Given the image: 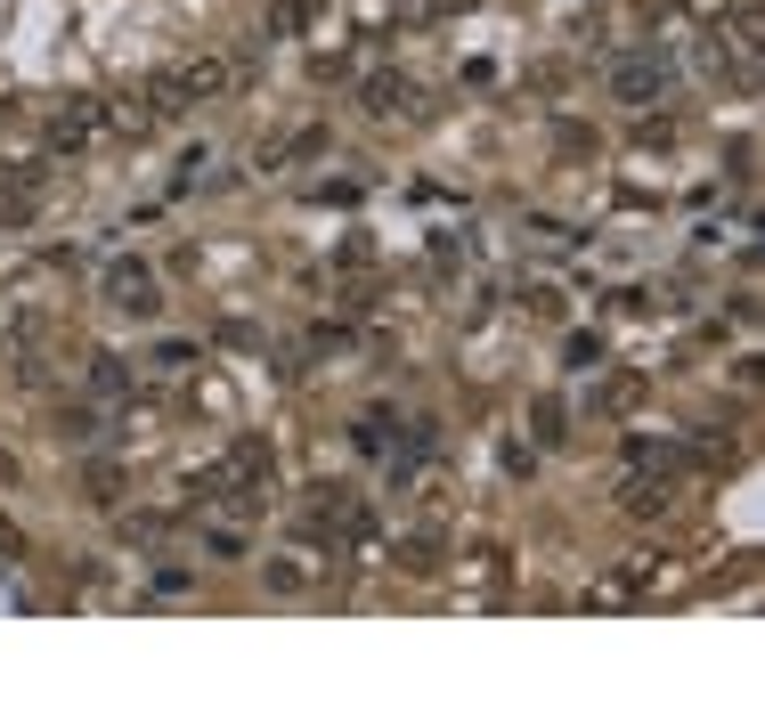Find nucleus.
I'll return each instance as SVG.
<instances>
[{"label": "nucleus", "mask_w": 765, "mask_h": 716, "mask_svg": "<svg viewBox=\"0 0 765 716\" xmlns=\"http://www.w3.org/2000/svg\"><path fill=\"white\" fill-rule=\"evenodd\" d=\"M610 90L627 98V107H652V90H659V65H643V58H627L619 74H610Z\"/></svg>", "instance_id": "nucleus-1"}, {"label": "nucleus", "mask_w": 765, "mask_h": 716, "mask_svg": "<svg viewBox=\"0 0 765 716\" xmlns=\"http://www.w3.org/2000/svg\"><path fill=\"white\" fill-rule=\"evenodd\" d=\"M114 301H123V310H147L156 294H147V277H139V269H114Z\"/></svg>", "instance_id": "nucleus-2"}]
</instances>
